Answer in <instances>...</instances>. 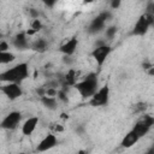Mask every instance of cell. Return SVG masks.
Here are the masks:
<instances>
[{
  "mask_svg": "<svg viewBox=\"0 0 154 154\" xmlns=\"http://www.w3.org/2000/svg\"><path fill=\"white\" fill-rule=\"evenodd\" d=\"M75 88L77 89V92L81 94V96L84 99L87 98H93L94 94L99 90V79L98 75L95 72H90L88 74L83 81L77 82Z\"/></svg>",
  "mask_w": 154,
  "mask_h": 154,
  "instance_id": "6da1fadb",
  "label": "cell"
},
{
  "mask_svg": "<svg viewBox=\"0 0 154 154\" xmlns=\"http://www.w3.org/2000/svg\"><path fill=\"white\" fill-rule=\"evenodd\" d=\"M28 76H29L28 64L27 63H21V64H17L16 66L1 72V75H0V79H1L3 82L19 84L22 81L28 78Z\"/></svg>",
  "mask_w": 154,
  "mask_h": 154,
  "instance_id": "7a4b0ae2",
  "label": "cell"
},
{
  "mask_svg": "<svg viewBox=\"0 0 154 154\" xmlns=\"http://www.w3.org/2000/svg\"><path fill=\"white\" fill-rule=\"evenodd\" d=\"M151 26H154V16L144 12L143 15L140 16V18L137 19L130 35L131 36H142L148 31V28Z\"/></svg>",
  "mask_w": 154,
  "mask_h": 154,
  "instance_id": "3957f363",
  "label": "cell"
},
{
  "mask_svg": "<svg viewBox=\"0 0 154 154\" xmlns=\"http://www.w3.org/2000/svg\"><path fill=\"white\" fill-rule=\"evenodd\" d=\"M112 18V13L110 11H102L99 16L90 22L88 27V33L89 34H95V33H99L105 28V24H106L107 21H111Z\"/></svg>",
  "mask_w": 154,
  "mask_h": 154,
  "instance_id": "277c9868",
  "label": "cell"
},
{
  "mask_svg": "<svg viewBox=\"0 0 154 154\" xmlns=\"http://www.w3.org/2000/svg\"><path fill=\"white\" fill-rule=\"evenodd\" d=\"M108 100H110V87L104 86L94 94L93 98H90L89 105H90V106H94V107L106 106L108 104Z\"/></svg>",
  "mask_w": 154,
  "mask_h": 154,
  "instance_id": "5b68a950",
  "label": "cell"
},
{
  "mask_svg": "<svg viewBox=\"0 0 154 154\" xmlns=\"http://www.w3.org/2000/svg\"><path fill=\"white\" fill-rule=\"evenodd\" d=\"M21 119H22V113L21 112H17V111L10 112L9 115L3 119L1 128L5 129V130H13V129H16L17 125L19 124Z\"/></svg>",
  "mask_w": 154,
  "mask_h": 154,
  "instance_id": "8992f818",
  "label": "cell"
},
{
  "mask_svg": "<svg viewBox=\"0 0 154 154\" xmlns=\"http://www.w3.org/2000/svg\"><path fill=\"white\" fill-rule=\"evenodd\" d=\"M111 52H112V47L108 46V45H105V46H101V47L94 48V51L92 52V57L99 66H102Z\"/></svg>",
  "mask_w": 154,
  "mask_h": 154,
  "instance_id": "52a82bcc",
  "label": "cell"
},
{
  "mask_svg": "<svg viewBox=\"0 0 154 154\" xmlns=\"http://www.w3.org/2000/svg\"><path fill=\"white\" fill-rule=\"evenodd\" d=\"M1 90H3V93H4L10 100H16V99H18V98H21L22 94H23V90H22L21 86L17 84V83H7V84L3 86Z\"/></svg>",
  "mask_w": 154,
  "mask_h": 154,
  "instance_id": "ba28073f",
  "label": "cell"
},
{
  "mask_svg": "<svg viewBox=\"0 0 154 154\" xmlns=\"http://www.w3.org/2000/svg\"><path fill=\"white\" fill-rule=\"evenodd\" d=\"M57 142H58V140H57L55 135L53 134H48L46 135L44 139L40 141V143L37 144L36 147V151L37 152H46V151H50L52 148H54L57 146Z\"/></svg>",
  "mask_w": 154,
  "mask_h": 154,
  "instance_id": "9c48e42d",
  "label": "cell"
},
{
  "mask_svg": "<svg viewBox=\"0 0 154 154\" xmlns=\"http://www.w3.org/2000/svg\"><path fill=\"white\" fill-rule=\"evenodd\" d=\"M78 46V40L77 37H71L70 40H68V41L65 44H63L59 48V51L63 53V54H65V55H72L75 53L76 51V48Z\"/></svg>",
  "mask_w": 154,
  "mask_h": 154,
  "instance_id": "30bf717a",
  "label": "cell"
},
{
  "mask_svg": "<svg viewBox=\"0 0 154 154\" xmlns=\"http://www.w3.org/2000/svg\"><path fill=\"white\" fill-rule=\"evenodd\" d=\"M37 123H39V118L37 117H30V118H28L26 122H24V124L22 126V133L24 135H27V136L31 135V134L34 133L35 129H36Z\"/></svg>",
  "mask_w": 154,
  "mask_h": 154,
  "instance_id": "8fae6325",
  "label": "cell"
},
{
  "mask_svg": "<svg viewBox=\"0 0 154 154\" xmlns=\"http://www.w3.org/2000/svg\"><path fill=\"white\" fill-rule=\"evenodd\" d=\"M27 34L26 33H19L15 36L13 39V46L17 48V50H27L29 47L28 44V39H27Z\"/></svg>",
  "mask_w": 154,
  "mask_h": 154,
  "instance_id": "7c38bea8",
  "label": "cell"
},
{
  "mask_svg": "<svg viewBox=\"0 0 154 154\" xmlns=\"http://www.w3.org/2000/svg\"><path fill=\"white\" fill-rule=\"evenodd\" d=\"M139 140H140V137L131 130V131H129L123 137V140H122V143L120 144H122V147H124V148H130V147H133L134 144H136Z\"/></svg>",
  "mask_w": 154,
  "mask_h": 154,
  "instance_id": "4fadbf2b",
  "label": "cell"
},
{
  "mask_svg": "<svg viewBox=\"0 0 154 154\" xmlns=\"http://www.w3.org/2000/svg\"><path fill=\"white\" fill-rule=\"evenodd\" d=\"M77 83V74L74 69H71L68 71V74H65L64 76V82L63 86H66V87H71V86H76Z\"/></svg>",
  "mask_w": 154,
  "mask_h": 154,
  "instance_id": "5bb4252c",
  "label": "cell"
},
{
  "mask_svg": "<svg viewBox=\"0 0 154 154\" xmlns=\"http://www.w3.org/2000/svg\"><path fill=\"white\" fill-rule=\"evenodd\" d=\"M31 48H33L34 51L39 52V53H44L47 50V41L44 40V39H39L33 45H31Z\"/></svg>",
  "mask_w": 154,
  "mask_h": 154,
  "instance_id": "9a60e30c",
  "label": "cell"
},
{
  "mask_svg": "<svg viewBox=\"0 0 154 154\" xmlns=\"http://www.w3.org/2000/svg\"><path fill=\"white\" fill-rule=\"evenodd\" d=\"M151 130L149 128H147V126H144V125H142V124H140V123H136L135 125H134V128H133V131L140 137H143L144 135H147L148 134V131Z\"/></svg>",
  "mask_w": 154,
  "mask_h": 154,
  "instance_id": "2e32d148",
  "label": "cell"
},
{
  "mask_svg": "<svg viewBox=\"0 0 154 154\" xmlns=\"http://www.w3.org/2000/svg\"><path fill=\"white\" fill-rule=\"evenodd\" d=\"M137 123H140L144 126H147V128H152L154 125V117L151 116V115H143L139 118V120H137Z\"/></svg>",
  "mask_w": 154,
  "mask_h": 154,
  "instance_id": "e0dca14e",
  "label": "cell"
},
{
  "mask_svg": "<svg viewBox=\"0 0 154 154\" xmlns=\"http://www.w3.org/2000/svg\"><path fill=\"white\" fill-rule=\"evenodd\" d=\"M42 105L48 110H55L57 108V100L55 98H50V96H44L41 98Z\"/></svg>",
  "mask_w": 154,
  "mask_h": 154,
  "instance_id": "ac0fdd59",
  "label": "cell"
},
{
  "mask_svg": "<svg viewBox=\"0 0 154 154\" xmlns=\"http://www.w3.org/2000/svg\"><path fill=\"white\" fill-rule=\"evenodd\" d=\"M16 59V55L10 52H0V63L1 64H9Z\"/></svg>",
  "mask_w": 154,
  "mask_h": 154,
  "instance_id": "d6986e66",
  "label": "cell"
},
{
  "mask_svg": "<svg viewBox=\"0 0 154 154\" xmlns=\"http://www.w3.org/2000/svg\"><path fill=\"white\" fill-rule=\"evenodd\" d=\"M146 110H147V104L143 102V101L136 102L134 106H133V108H131L133 113H143Z\"/></svg>",
  "mask_w": 154,
  "mask_h": 154,
  "instance_id": "ffe728a7",
  "label": "cell"
},
{
  "mask_svg": "<svg viewBox=\"0 0 154 154\" xmlns=\"http://www.w3.org/2000/svg\"><path fill=\"white\" fill-rule=\"evenodd\" d=\"M30 27H31V29L35 30L36 33H37L39 30L42 29V23H41V21H40V19H33V21H31V23H30Z\"/></svg>",
  "mask_w": 154,
  "mask_h": 154,
  "instance_id": "44dd1931",
  "label": "cell"
},
{
  "mask_svg": "<svg viewBox=\"0 0 154 154\" xmlns=\"http://www.w3.org/2000/svg\"><path fill=\"white\" fill-rule=\"evenodd\" d=\"M117 33V27H110L106 29V37L107 40H112Z\"/></svg>",
  "mask_w": 154,
  "mask_h": 154,
  "instance_id": "7402d4cb",
  "label": "cell"
},
{
  "mask_svg": "<svg viewBox=\"0 0 154 154\" xmlns=\"http://www.w3.org/2000/svg\"><path fill=\"white\" fill-rule=\"evenodd\" d=\"M58 95V89L55 88H46V96H50V98H54V96Z\"/></svg>",
  "mask_w": 154,
  "mask_h": 154,
  "instance_id": "603a6c76",
  "label": "cell"
},
{
  "mask_svg": "<svg viewBox=\"0 0 154 154\" xmlns=\"http://www.w3.org/2000/svg\"><path fill=\"white\" fill-rule=\"evenodd\" d=\"M9 47H10L9 44H7L6 41H4V40H3V41L0 42V52H7Z\"/></svg>",
  "mask_w": 154,
  "mask_h": 154,
  "instance_id": "cb8c5ba5",
  "label": "cell"
},
{
  "mask_svg": "<svg viewBox=\"0 0 154 154\" xmlns=\"http://www.w3.org/2000/svg\"><path fill=\"white\" fill-rule=\"evenodd\" d=\"M29 13H30L31 17H33V19H39L40 12H39L37 10H35V9H30V10H29Z\"/></svg>",
  "mask_w": 154,
  "mask_h": 154,
  "instance_id": "d4e9b609",
  "label": "cell"
},
{
  "mask_svg": "<svg viewBox=\"0 0 154 154\" xmlns=\"http://www.w3.org/2000/svg\"><path fill=\"white\" fill-rule=\"evenodd\" d=\"M146 13H151L154 16V3H149L148 6H147V11H146Z\"/></svg>",
  "mask_w": 154,
  "mask_h": 154,
  "instance_id": "484cf974",
  "label": "cell"
},
{
  "mask_svg": "<svg viewBox=\"0 0 154 154\" xmlns=\"http://www.w3.org/2000/svg\"><path fill=\"white\" fill-rule=\"evenodd\" d=\"M119 6H120V1H119V0H113V1L111 3V7H112V9H118Z\"/></svg>",
  "mask_w": 154,
  "mask_h": 154,
  "instance_id": "4316f807",
  "label": "cell"
},
{
  "mask_svg": "<svg viewBox=\"0 0 154 154\" xmlns=\"http://www.w3.org/2000/svg\"><path fill=\"white\" fill-rule=\"evenodd\" d=\"M63 60H64V63H65V64H68V65H71L72 61H74V60L71 59V57H70V55H65Z\"/></svg>",
  "mask_w": 154,
  "mask_h": 154,
  "instance_id": "83f0119b",
  "label": "cell"
},
{
  "mask_svg": "<svg viewBox=\"0 0 154 154\" xmlns=\"http://www.w3.org/2000/svg\"><path fill=\"white\" fill-rule=\"evenodd\" d=\"M54 130H55L57 133H63V131H64V128H63L61 125H58V124H57V125L54 126Z\"/></svg>",
  "mask_w": 154,
  "mask_h": 154,
  "instance_id": "f1b7e54d",
  "label": "cell"
},
{
  "mask_svg": "<svg viewBox=\"0 0 154 154\" xmlns=\"http://www.w3.org/2000/svg\"><path fill=\"white\" fill-rule=\"evenodd\" d=\"M26 34H27V35H29V36H33L34 34H36V31H35V30H33V29H29V30H27V31H26Z\"/></svg>",
  "mask_w": 154,
  "mask_h": 154,
  "instance_id": "f546056e",
  "label": "cell"
},
{
  "mask_svg": "<svg viewBox=\"0 0 154 154\" xmlns=\"http://www.w3.org/2000/svg\"><path fill=\"white\" fill-rule=\"evenodd\" d=\"M147 74H148L149 76H154V66H152V68H149V69L147 70Z\"/></svg>",
  "mask_w": 154,
  "mask_h": 154,
  "instance_id": "4dcf8cb0",
  "label": "cell"
},
{
  "mask_svg": "<svg viewBox=\"0 0 154 154\" xmlns=\"http://www.w3.org/2000/svg\"><path fill=\"white\" fill-rule=\"evenodd\" d=\"M144 154H154V146H153V147H151L147 152H146Z\"/></svg>",
  "mask_w": 154,
  "mask_h": 154,
  "instance_id": "1f68e13d",
  "label": "cell"
},
{
  "mask_svg": "<svg viewBox=\"0 0 154 154\" xmlns=\"http://www.w3.org/2000/svg\"><path fill=\"white\" fill-rule=\"evenodd\" d=\"M54 4H55V1H47V3H46V5H47V6H50V7H52Z\"/></svg>",
  "mask_w": 154,
  "mask_h": 154,
  "instance_id": "d6a6232c",
  "label": "cell"
},
{
  "mask_svg": "<svg viewBox=\"0 0 154 154\" xmlns=\"http://www.w3.org/2000/svg\"><path fill=\"white\" fill-rule=\"evenodd\" d=\"M61 118H63V119H68L69 116L66 115V113H61Z\"/></svg>",
  "mask_w": 154,
  "mask_h": 154,
  "instance_id": "836d02e7",
  "label": "cell"
},
{
  "mask_svg": "<svg viewBox=\"0 0 154 154\" xmlns=\"http://www.w3.org/2000/svg\"><path fill=\"white\" fill-rule=\"evenodd\" d=\"M77 154H87V152H86V151H79Z\"/></svg>",
  "mask_w": 154,
  "mask_h": 154,
  "instance_id": "e575fe53",
  "label": "cell"
},
{
  "mask_svg": "<svg viewBox=\"0 0 154 154\" xmlns=\"http://www.w3.org/2000/svg\"><path fill=\"white\" fill-rule=\"evenodd\" d=\"M19 154H26V153H19Z\"/></svg>",
  "mask_w": 154,
  "mask_h": 154,
  "instance_id": "d590c367",
  "label": "cell"
},
{
  "mask_svg": "<svg viewBox=\"0 0 154 154\" xmlns=\"http://www.w3.org/2000/svg\"><path fill=\"white\" fill-rule=\"evenodd\" d=\"M153 146H154V141H153Z\"/></svg>",
  "mask_w": 154,
  "mask_h": 154,
  "instance_id": "8d00e7d4",
  "label": "cell"
}]
</instances>
